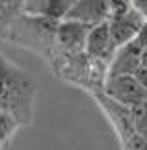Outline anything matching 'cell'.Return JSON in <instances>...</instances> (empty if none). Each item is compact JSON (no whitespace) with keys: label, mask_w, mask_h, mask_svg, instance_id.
I'll use <instances>...</instances> for the list:
<instances>
[{"label":"cell","mask_w":147,"mask_h":150,"mask_svg":"<svg viewBox=\"0 0 147 150\" xmlns=\"http://www.w3.org/2000/svg\"><path fill=\"white\" fill-rule=\"evenodd\" d=\"M36 95L34 78L0 52V109L13 115L21 126L32 124Z\"/></svg>","instance_id":"obj_1"},{"label":"cell","mask_w":147,"mask_h":150,"mask_svg":"<svg viewBox=\"0 0 147 150\" xmlns=\"http://www.w3.org/2000/svg\"><path fill=\"white\" fill-rule=\"evenodd\" d=\"M58 22L60 21L22 13L9 24L4 41L15 45L19 48L30 50L34 54L45 57L47 61H50V57L56 52Z\"/></svg>","instance_id":"obj_2"},{"label":"cell","mask_w":147,"mask_h":150,"mask_svg":"<svg viewBox=\"0 0 147 150\" xmlns=\"http://www.w3.org/2000/svg\"><path fill=\"white\" fill-rule=\"evenodd\" d=\"M49 65L52 67L58 78L65 80L69 83H75L78 87H84L90 93L103 91L108 76V63L93 59L86 52L65 54V52H60L56 48Z\"/></svg>","instance_id":"obj_3"},{"label":"cell","mask_w":147,"mask_h":150,"mask_svg":"<svg viewBox=\"0 0 147 150\" xmlns=\"http://www.w3.org/2000/svg\"><path fill=\"white\" fill-rule=\"evenodd\" d=\"M103 93L121 106L132 108L136 104L147 100V91L138 83L134 76H115L106 78L103 87Z\"/></svg>","instance_id":"obj_4"},{"label":"cell","mask_w":147,"mask_h":150,"mask_svg":"<svg viewBox=\"0 0 147 150\" xmlns=\"http://www.w3.org/2000/svg\"><path fill=\"white\" fill-rule=\"evenodd\" d=\"M143 26H145V19L132 8L123 11V13H112L108 19V28H110L114 47L119 48L123 45L131 43L142 32Z\"/></svg>","instance_id":"obj_5"},{"label":"cell","mask_w":147,"mask_h":150,"mask_svg":"<svg viewBox=\"0 0 147 150\" xmlns=\"http://www.w3.org/2000/svg\"><path fill=\"white\" fill-rule=\"evenodd\" d=\"M91 26L84 24L78 21L63 19L58 22L56 30V48L65 54H80L86 50V41L87 33H90Z\"/></svg>","instance_id":"obj_6"},{"label":"cell","mask_w":147,"mask_h":150,"mask_svg":"<svg viewBox=\"0 0 147 150\" xmlns=\"http://www.w3.org/2000/svg\"><path fill=\"white\" fill-rule=\"evenodd\" d=\"M142 47L134 41L123 45L115 50L112 61L108 63V76L106 78H115V76H134L136 71L142 67Z\"/></svg>","instance_id":"obj_7"},{"label":"cell","mask_w":147,"mask_h":150,"mask_svg":"<svg viewBox=\"0 0 147 150\" xmlns=\"http://www.w3.org/2000/svg\"><path fill=\"white\" fill-rule=\"evenodd\" d=\"M112 11L108 0H75L65 19L84 22L87 26H95L110 19Z\"/></svg>","instance_id":"obj_8"},{"label":"cell","mask_w":147,"mask_h":150,"mask_svg":"<svg viewBox=\"0 0 147 150\" xmlns=\"http://www.w3.org/2000/svg\"><path fill=\"white\" fill-rule=\"evenodd\" d=\"M115 50L117 48L114 47V41H112L108 21L91 26L90 33H87V41H86V50H84L86 54L90 57H93V59L110 63L115 54Z\"/></svg>","instance_id":"obj_9"},{"label":"cell","mask_w":147,"mask_h":150,"mask_svg":"<svg viewBox=\"0 0 147 150\" xmlns=\"http://www.w3.org/2000/svg\"><path fill=\"white\" fill-rule=\"evenodd\" d=\"M75 0H24V13L63 21Z\"/></svg>","instance_id":"obj_10"},{"label":"cell","mask_w":147,"mask_h":150,"mask_svg":"<svg viewBox=\"0 0 147 150\" xmlns=\"http://www.w3.org/2000/svg\"><path fill=\"white\" fill-rule=\"evenodd\" d=\"M24 13V0H0V41H4L9 24Z\"/></svg>","instance_id":"obj_11"},{"label":"cell","mask_w":147,"mask_h":150,"mask_svg":"<svg viewBox=\"0 0 147 150\" xmlns=\"http://www.w3.org/2000/svg\"><path fill=\"white\" fill-rule=\"evenodd\" d=\"M19 122L13 115L6 113V111H0V146H6L8 143L13 139V135L17 134L19 130Z\"/></svg>","instance_id":"obj_12"},{"label":"cell","mask_w":147,"mask_h":150,"mask_svg":"<svg viewBox=\"0 0 147 150\" xmlns=\"http://www.w3.org/2000/svg\"><path fill=\"white\" fill-rule=\"evenodd\" d=\"M131 115H132V124H134L136 134L147 141V100L132 106Z\"/></svg>","instance_id":"obj_13"},{"label":"cell","mask_w":147,"mask_h":150,"mask_svg":"<svg viewBox=\"0 0 147 150\" xmlns=\"http://www.w3.org/2000/svg\"><path fill=\"white\" fill-rule=\"evenodd\" d=\"M121 145H123V150H147V141L143 137H140L138 134L121 141Z\"/></svg>","instance_id":"obj_14"},{"label":"cell","mask_w":147,"mask_h":150,"mask_svg":"<svg viewBox=\"0 0 147 150\" xmlns=\"http://www.w3.org/2000/svg\"><path fill=\"white\" fill-rule=\"evenodd\" d=\"M108 4L112 13H123V11L131 9V0H108Z\"/></svg>","instance_id":"obj_15"},{"label":"cell","mask_w":147,"mask_h":150,"mask_svg":"<svg viewBox=\"0 0 147 150\" xmlns=\"http://www.w3.org/2000/svg\"><path fill=\"white\" fill-rule=\"evenodd\" d=\"M131 8L136 9L138 13L147 21V0H131Z\"/></svg>","instance_id":"obj_16"},{"label":"cell","mask_w":147,"mask_h":150,"mask_svg":"<svg viewBox=\"0 0 147 150\" xmlns=\"http://www.w3.org/2000/svg\"><path fill=\"white\" fill-rule=\"evenodd\" d=\"M134 78H136V80H138V83L147 91V67H143V65L140 67L138 71H136V74H134Z\"/></svg>","instance_id":"obj_17"},{"label":"cell","mask_w":147,"mask_h":150,"mask_svg":"<svg viewBox=\"0 0 147 150\" xmlns=\"http://www.w3.org/2000/svg\"><path fill=\"white\" fill-rule=\"evenodd\" d=\"M142 65H143V67H147V50H143V52H142Z\"/></svg>","instance_id":"obj_18"},{"label":"cell","mask_w":147,"mask_h":150,"mask_svg":"<svg viewBox=\"0 0 147 150\" xmlns=\"http://www.w3.org/2000/svg\"><path fill=\"white\" fill-rule=\"evenodd\" d=\"M142 30H143V32H145V33H147V21H145V26H143V28H142Z\"/></svg>","instance_id":"obj_19"},{"label":"cell","mask_w":147,"mask_h":150,"mask_svg":"<svg viewBox=\"0 0 147 150\" xmlns=\"http://www.w3.org/2000/svg\"><path fill=\"white\" fill-rule=\"evenodd\" d=\"M0 150H2V146H0Z\"/></svg>","instance_id":"obj_20"},{"label":"cell","mask_w":147,"mask_h":150,"mask_svg":"<svg viewBox=\"0 0 147 150\" xmlns=\"http://www.w3.org/2000/svg\"><path fill=\"white\" fill-rule=\"evenodd\" d=\"M0 111H2V109H0Z\"/></svg>","instance_id":"obj_21"}]
</instances>
